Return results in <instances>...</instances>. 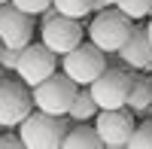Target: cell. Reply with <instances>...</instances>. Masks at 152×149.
Segmentation results:
<instances>
[{
	"instance_id": "obj_23",
	"label": "cell",
	"mask_w": 152,
	"mask_h": 149,
	"mask_svg": "<svg viewBox=\"0 0 152 149\" xmlns=\"http://www.w3.org/2000/svg\"><path fill=\"white\" fill-rule=\"evenodd\" d=\"M3 79H6V70H0V82H3Z\"/></svg>"
},
{
	"instance_id": "obj_9",
	"label": "cell",
	"mask_w": 152,
	"mask_h": 149,
	"mask_svg": "<svg viewBox=\"0 0 152 149\" xmlns=\"http://www.w3.org/2000/svg\"><path fill=\"white\" fill-rule=\"evenodd\" d=\"M40 34H43V43L52 49L55 55H64V52H70V49H76L82 43L85 28L79 24V18H70V15H61L58 12L55 18L43 21Z\"/></svg>"
},
{
	"instance_id": "obj_2",
	"label": "cell",
	"mask_w": 152,
	"mask_h": 149,
	"mask_svg": "<svg viewBox=\"0 0 152 149\" xmlns=\"http://www.w3.org/2000/svg\"><path fill=\"white\" fill-rule=\"evenodd\" d=\"M131 31H134V18H128L119 6L116 9L104 6V9H97V15H94L91 24H88L85 34H88V40H91L97 49H104L107 55H116L125 46V40L131 37Z\"/></svg>"
},
{
	"instance_id": "obj_21",
	"label": "cell",
	"mask_w": 152,
	"mask_h": 149,
	"mask_svg": "<svg viewBox=\"0 0 152 149\" xmlns=\"http://www.w3.org/2000/svg\"><path fill=\"white\" fill-rule=\"evenodd\" d=\"M119 0H94V9H104V6H116Z\"/></svg>"
},
{
	"instance_id": "obj_19",
	"label": "cell",
	"mask_w": 152,
	"mask_h": 149,
	"mask_svg": "<svg viewBox=\"0 0 152 149\" xmlns=\"http://www.w3.org/2000/svg\"><path fill=\"white\" fill-rule=\"evenodd\" d=\"M18 55H21V49H15V46H3V49H0V67H3V70H15Z\"/></svg>"
},
{
	"instance_id": "obj_1",
	"label": "cell",
	"mask_w": 152,
	"mask_h": 149,
	"mask_svg": "<svg viewBox=\"0 0 152 149\" xmlns=\"http://www.w3.org/2000/svg\"><path fill=\"white\" fill-rule=\"evenodd\" d=\"M70 125H73L70 116H52L34 107V113L18 125V137L31 149H55L64 143V134L70 131Z\"/></svg>"
},
{
	"instance_id": "obj_24",
	"label": "cell",
	"mask_w": 152,
	"mask_h": 149,
	"mask_svg": "<svg viewBox=\"0 0 152 149\" xmlns=\"http://www.w3.org/2000/svg\"><path fill=\"white\" fill-rule=\"evenodd\" d=\"M3 3H12V0H0V6H3Z\"/></svg>"
},
{
	"instance_id": "obj_17",
	"label": "cell",
	"mask_w": 152,
	"mask_h": 149,
	"mask_svg": "<svg viewBox=\"0 0 152 149\" xmlns=\"http://www.w3.org/2000/svg\"><path fill=\"white\" fill-rule=\"evenodd\" d=\"M128 146H131V149H152V119H149V116L134 128Z\"/></svg>"
},
{
	"instance_id": "obj_5",
	"label": "cell",
	"mask_w": 152,
	"mask_h": 149,
	"mask_svg": "<svg viewBox=\"0 0 152 149\" xmlns=\"http://www.w3.org/2000/svg\"><path fill=\"white\" fill-rule=\"evenodd\" d=\"M131 79H134V73H125L122 67H110L107 64V70L88 85L97 110H119V107H125L128 104V91H131Z\"/></svg>"
},
{
	"instance_id": "obj_3",
	"label": "cell",
	"mask_w": 152,
	"mask_h": 149,
	"mask_svg": "<svg viewBox=\"0 0 152 149\" xmlns=\"http://www.w3.org/2000/svg\"><path fill=\"white\" fill-rule=\"evenodd\" d=\"M76 91H79V85H76L64 70H55L49 79H43L40 85H34L31 94H34V107L43 110V113H52V116H67L70 113V104Z\"/></svg>"
},
{
	"instance_id": "obj_13",
	"label": "cell",
	"mask_w": 152,
	"mask_h": 149,
	"mask_svg": "<svg viewBox=\"0 0 152 149\" xmlns=\"http://www.w3.org/2000/svg\"><path fill=\"white\" fill-rule=\"evenodd\" d=\"M61 146H67V149H100L104 143H100V134L94 131V125L88 128L85 122H73L70 131L64 134V143Z\"/></svg>"
},
{
	"instance_id": "obj_12",
	"label": "cell",
	"mask_w": 152,
	"mask_h": 149,
	"mask_svg": "<svg viewBox=\"0 0 152 149\" xmlns=\"http://www.w3.org/2000/svg\"><path fill=\"white\" fill-rule=\"evenodd\" d=\"M125 107L134 116H143V119L152 113V79L149 76H134L131 79V91H128V104Z\"/></svg>"
},
{
	"instance_id": "obj_20",
	"label": "cell",
	"mask_w": 152,
	"mask_h": 149,
	"mask_svg": "<svg viewBox=\"0 0 152 149\" xmlns=\"http://www.w3.org/2000/svg\"><path fill=\"white\" fill-rule=\"evenodd\" d=\"M3 146H6V149H18V146H24V143H21L18 134H6V131H3V134H0V149H3Z\"/></svg>"
},
{
	"instance_id": "obj_7",
	"label": "cell",
	"mask_w": 152,
	"mask_h": 149,
	"mask_svg": "<svg viewBox=\"0 0 152 149\" xmlns=\"http://www.w3.org/2000/svg\"><path fill=\"white\" fill-rule=\"evenodd\" d=\"M34 113V94L21 79L0 82V128H18Z\"/></svg>"
},
{
	"instance_id": "obj_16",
	"label": "cell",
	"mask_w": 152,
	"mask_h": 149,
	"mask_svg": "<svg viewBox=\"0 0 152 149\" xmlns=\"http://www.w3.org/2000/svg\"><path fill=\"white\" fill-rule=\"evenodd\" d=\"M128 18H152V0H119L116 3Z\"/></svg>"
},
{
	"instance_id": "obj_4",
	"label": "cell",
	"mask_w": 152,
	"mask_h": 149,
	"mask_svg": "<svg viewBox=\"0 0 152 149\" xmlns=\"http://www.w3.org/2000/svg\"><path fill=\"white\" fill-rule=\"evenodd\" d=\"M61 70H64L76 85H91L100 73L107 70V52L97 49L91 40L79 43L76 49L61 55Z\"/></svg>"
},
{
	"instance_id": "obj_10",
	"label": "cell",
	"mask_w": 152,
	"mask_h": 149,
	"mask_svg": "<svg viewBox=\"0 0 152 149\" xmlns=\"http://www.w3.org/2000/svg\"><path fill=\"white\" fill-rule=\"evenodd\" d=\"M31 37H34V15L21 12L18 6H12V3L0 6V43L24 49L31 43Z\"/></svg>"
},
{
	"instance_id": "obj_6",
	"label": "cell",
	"mask_w": 152,
	"mask_h": 149,
	"mask_svg": "<svg viewBox=\"0 0 152 149\" xmlns=\"http://www.w3.org/2000/svg\"><path fill=\"white\" fill-rule=\"evenodd\" d=\"M55 70H58V55L46 43H28L21 49V55H18L15 76L28 85V88H34V85H40L43 79H49Z\"/></svg>"
},
{
	"instance_id": "obj_8",
	"label": "cell",
	"mask_w": 152,
	"mask_h": 149,
	"mask_svg": "<svg viewBox=\"0 0 152 149\" xmlns=\"http://www.w3.org/2000/svg\"><path fill=\"white\" fill-rule=\"evenodd\" d=\"M137 128L134 113L128 107H119V110H100V116L94 122V131L100 134V143L107 149H125L131 140V134Z\"/></svg>"
},
{
	"instance_id": "obj_14",
	"label": "cell",
	"mask_w": 152,
	"mask_h": 149,
	"mask_svg": "<svg viewBox=\"0 0 152 149\" xmlns=\"http://www.w3.org/2000/svg\"><path fill=\"white\" fill-rule=\"evenodd\" d=\"M97 113H100V110H97V104H94L91 91H88V85H79V91H76L67 116H70L73 122H88V119H94Z\"/></svg>"
},
{
	"instance_id": "obj_26",
	"label": "cell",
	"mask_w": 152,
	"mask_h": 149,
	"mask_svg": "<svg viewBox=\"0 0 152 149\" xmlns=\"http://www.w3.org/2000/svg\"><path fill=\"white\" fill-rule=\"evenodd\" d=\"M149 116H152V113H149Z\"/></svg>"
},
{
	"instance_id": "obj_22",
	"label": "cell",
	"mask_w": 152,
	"mask_h": 149,
	"mask_svg": "<svg viewBox=\"0 0 152 149\" xmlns=\"http://www.w3.org/2000/svg\"><path fill=\"white\" fill-rule=\"evenodd\" d=\"M146 34H149V43H152V18H149V28H146Z\"/></svg>"
},
{
	"instance_id": "obj_18",
	"label": "cell",
	"mask_w": 152,
	"mask_h": 149,
	"mask_svg": "<svg viewBox=\"0 0 152 149\" xmlns=\"http://www.w3.org/2000/svg\"><path fill=\"white\" fill-rule=\"evenodd\" d=\"M12 6H18L21 12H28V15H40L43 9L52 6V0H12Z\"/></svg>"
},
{
	"instance_id": "obj_25",
	"label": "cell",
	"mask_w": 152,
	"mask_h": 149,
	"mask_svg": "<svg viewBox=\"0 0 152 149\" xmlns=\"http://www.w3.org/2000/svg\"><path fill=\"white\" fill-rule=\"evenodd\" d=\"M0 49H3V43H0Z\"/></svg>"
},
{
	"instance_id": "obj_15",
	"label": "cell",
	"mask_w": 152,
	"mask_h": 149,
	"mask_svg": "<svg viewBox=\"0 0 152 149\" xmlns=\"http://www.w3.org/2000/svg\"><path fill=\"white\" fill-rule=\"evenodd\" d=\"M52 6L61 12V15H70V18H85L88 12H94V0H52Z\"/></svg>"
},
{
	"instance_id": "obj_11",
	"label": "cell",
	"mask_w": 152,
	"mask_h": 149,
	"mask_svg": "<svg viewBox=\"0 0 152 149\" xmlns=\"http://www.w3.org/2000/svg\"><path fill=\"white\" fill-rule=\"evenodd\" d=\"M116 55H119V61H125V64L134 67V70H152V43H149L146 28H137L134 24L131 37L125 40V46Z\"/></svg>"
}]
</instances>
